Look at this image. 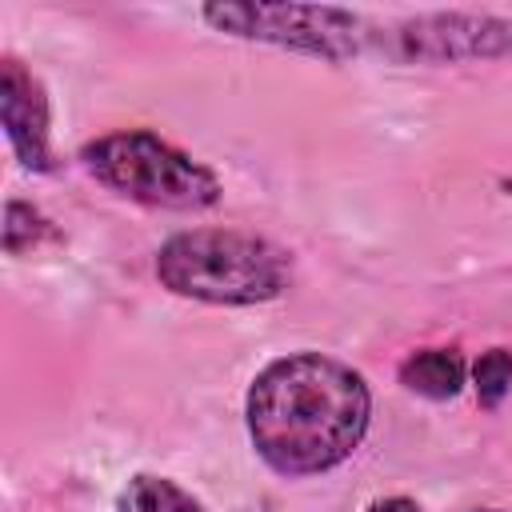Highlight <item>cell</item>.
I'll return each instance as SVG.
<instances>
[{
	"instance_id": "obj_1",
	"label": "cell",
	"mask_w": 512,
	"mask_h": 512,
	"mask_svg": "<svg viewBox=\"0 0 512 512\" xmlns=\"http://www.w3.org/2000/svg\"><path fill=\"white\" fill-rule=\"evenodd\" d=\"M372 416L364 376L324 352H288L248 388L244 420L256 456L280 476H316L344 464Z\"/></svg>"
},
{
	"instance_id": "obj_2",
	"label": "cell",
	"mask_w": 512,
	"mask_h": 512,
	"mask_svg": "<svg viewBox=\"0 0 512 512\" xmlns=\"http://www.w3.org/2000/svg\"><path fill=\"white\" fill-rule=\"evenodd\" d=\"M156 276L168 292L204 304H268L292 280V260L264 236L232 228H192L156 252Z\"/></svg>"
},
{
	"instance_id": "obj_3",
	"label": "cell",
	"mask_w": 512,
	"mask_h": 512,
	"mask_svg": "<svg viewBox=\"0 0 512 512\" xmlns=\"http://www.w3.org/2000/svg\"><path fill=\"white\" fill-rule=\"evenodd\" d=\"M80 160L104 188L148 208L200 212L220 200V180L208 164L192 160L188 152L144 128L96 136L80 148Z\"/></svg>"
},
{
	"instance_id": "obj_4",
	"label": "cell",
	"mask_w": 512,
	"mask_h": 512,
	"mask_svg": "<svg viewBox=\"0 0 512 512\" xmlns=\"http://www.w3.org/2000/svg\"><path fill=\"white\" fill-rule=\"evenodd\" d=\"M200 16L228 36L240 40H264L276 48L308 52L320 60H348L364 44L360 16L344 8H320V4H208Z\"/></svg>"
},
{
	"instance_id": "obj_5",
	"label": "cell",
	"mask_w": 512,
	"mask_h": 512,
	"mask_svg": "<svg viewBox=\"0 0 512 512\" xmlns=\"http://www.w3.org/2000/svg\"><path fill=\"white\" fill-rule=\"evenodd\" d=\"M392 52L420 64H456V60H496L512 56V20L476 16V12H436L396 24Z\"/></svg>"
},
{
	"instance_id": "obj_6",
	"label": "cell",
	"mask_w": 512,
	"mask_h": 512,
	"mask_svg": "<svg viewBox=\"0 0 512 512\" xmlns=\"http://www.w3.org/2000/svg\"><path fill=\"white\" fill-rule=\"evenodd\" d=\"M0 120H4L8 144L20 156V164L32 168V172H48L52 168V152H48V100H44L40 80L20 60H12V56L0 68Z\"/></svg>"
},
{
	"instance_id": "obj_7",
	"label": "cell",
	"mask_w": 512,
	"mask_h": 512,
	"mask_svg": "<svg viewBox=\"0 0 512 512\" xmlns=\"http://www.w3.org/2000/svg\"><path fill=\"white\" fill-rule=\"evenodd\" d=\"M400 384L428 400H452L464 388V356L456 348H420L400 360Z\"/></svg>"
},
{
	"instance_id": "obj_8",
	"label": "cell",
	"mask_w": 512,
	"mask_h": 512,
	"mask_svg": "<svg viewBox=\"0 0 512 512\" xmlns=\"http://www.w3.org/2000/svg\"><path fill=\"white\" fill-rule=\"evenodd\" d=\"M116 512H204V504L168 476H132L116 500Z\"/></svg>"
},
{
	"instance_id": "obj_9",
	"label": "cell",
	"mask_w": 512,
	"mask_h": 512,
	"mask_svg": "<svg viewBox=\"0 0 512 512\" xmlns=\"http://www.w3.org/2000/svg\"><path fill=\"white\" fill-rule=\"evenodd\" d=\"M472 388H476V400L484 408H496L512 388V352L508 348L480 352V360L472 364Z\"/></svg>"
},
{
	"instance_id": "obj_10",
	"label": "cell",
	"mask_w": 512,
	"mask_h": 512,
	"mask_svg": "<svg viewBox=\"0 0 512 512\" xmlns=\"http://www.w3.org/2000/svg\"><path fill=\"white\" fill-rule=\"evenodd\" d=\"M20 236H28V248H36L44 236H56L52 232V224L36 212V208H28V204H20V200H12L8 204V224H4V244H8V252L16 256L20 252Z\"/></svg>"
},
{
	"instance_id": "obj_11",
	"label": "cell",
	"mask_w": 512,
	"mask_h": 512,
	"mask_svg": "<svg viewBox=\"0 0 512 512\" xmlns=\"http://www.w3.org/2000/svg\"><path fill=\"white\" fill-rule=\"evenodd\" d=\"M364 512H420V504L408 500V496H380V500H372Z\"/></svg>"
},
{
	"instance_id": "obj_12",
	"label": "cell",
	"mask_w": 512,
	"mask_h": 512,
	"mask_svg": "<svg viewBox=\"0 0 512 512\" xmlns=\"http://www.w3.org/2000/svg\"><path fill=\"white\" fill-rule=\"evenodd\" d=\"M480 512H496V508H480Z\"/></svg>"
}]
</instances>
